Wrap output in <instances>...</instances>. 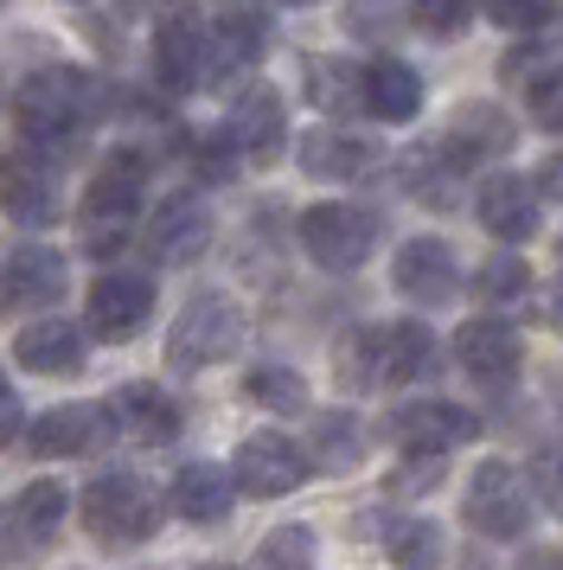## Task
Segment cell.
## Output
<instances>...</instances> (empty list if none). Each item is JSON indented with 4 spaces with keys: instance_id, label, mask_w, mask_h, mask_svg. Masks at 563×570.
<instances>
[{
    "instance_id": "6da1fadb",
    "label": "cell",
    "mask_w": 563,
    "mask_h": 570,
    "mask_svg": "<svg viewBox=\"0 0 563 570\" xmlns=\"http://www.w3.org/2000/svg\"><path fill=\"white\" fill-rule=\"evenodd\" d=\"M13 122L26 148H39L46 160L71 155L90 129V78L77 65H39L13 97Z\"/></svg>"
},
{
    "instance_id": "7a4b0ae2",
    "label": "cell",
    "mask_w": 563,
    "mask_h": 570,
    "mask_svg": "<svg viewBox=\"0 0 563 570\" xmlns=\"http://www.w3.org/2000/svg\"><path fill=\"white\" fill-rule=\"evenodd\" d=\"M83 532L109 551H128V544H148L160 532V500H154L148 481H135L122 468L97 474L83 488Z\"/></svg>"
},
{
    "instance_id": "3957f363",
    "label": "cell",
    "mask_w": 563,
    "mask_h": 570,
    "mask_svg": "<svg viewBox=\"0 0 563 570\" xmlns=\"http://www.w3.org/2000/svg\"><path fill=\"white\" fill-rule=\"evenodd\" d=\"M141 193H148V155L141 148L102 155V167L90 174V193H83V237L97 250H116L128 232V218L141 212Z\"/></svg>"
},
{
    "instance_id": "277c9868",
    "label": "cell",
    "mask_w": 563,
    "mask_h": 570,
    "mask_svg": "<svg viewBox=\"0 0 563 570\" xmlns=\"http://www.w3.org/2000/svg\"><path fill=\"white\" fill-rule=\"evenodd\" d=\"M532 474H518L512 462H481L467 474V493H461V519L481 532V539H525L532 532Z\"/></svg>"
},
{
    "instance_id": "5b68a950",
    "label": "cell",
    "mask_w": 563,
    "mask_h": 570,
    "mask_svg": "<svg viewBox=\"0 0 563 570\" xmlns=\"http://www.w3.org/2000/svg\"><path fill=\"white\" fill-rule=\"evenodd\" d=\"M244 346V308L230 302V295H192L186 308H179L174 334H167V365L174 372H205V365L230 360Z\"/></svg>"
},
{
    "instance_id": "8992f818",
    "label": "cell",
    "mask_w": 563,
    "mask_h": 570,
    "mask_svg": "<svg viewBox=\"0 0 563 570\" xmlns=\"http://www.w3.org/2000/svg\"><path fill=\"white\" fill-rule=\"evenodd\" d=\"M154 71H160V83L179 90V97H186V90H199V83H218V78H225L218 27H211L205 13H192V7L167 13L160 32H154Z\"/></svg>"
},
{
    "instance_id": "52a82bcc",
    "label": "cell",
    "mask_w": 563,
    "mask_h": 570,
    "mask_svg": "<svg viewBox=\"0 0 563 570\" xmlns=\"http://www.w3.org/2000/svg\"><path fill=\"white\" fill-rule=\"evenodd\" d=\"M302 250L320 269L346 276L358 263L378 250V212L372 206H346V199H327V206H307L302 212Z\"/></svg>"
},
{
    "instance_id": "ba28073f",
    "label": "cell",
    "mask_w": 563,
    "mask_h": 570,
    "mask_svg": "<svg viewBox=\"0 0 563 570\" xmlns=\"http://www.w3.org/2000/svg\"><path fill=\"white\" fill-rule=\"evenodd\" d=\"M512 141H518V122H512L500 104H461L455 116H448V129L435 135L429 148L442 155L448 174H474L486 160L512 155Z\"/></svg>"
},
{
    "instance_id": "9c48e42d",
    "label": "cell",
    "mask_w": 563,
    "mask_h": 570,
    "mask_svg": "<svg viewBox=\"0 0 563 570\" xmlns=\"http://www.w3.org/2000/svg\"><path fill=\"white\" fill-rule=\"evenodd\" d=\"M230 474H237V493H250V500H282V493H295L307 474H314V455L295 449L282 430H256V436L237 442Z\"/></svg>"
},
{
    "instance_id": "30bf717a",
    "label": "cell",
    "mask_w": 563,
    "mask_h": 570,
    "mask_svg": "<svg viewBox=\"0 0 563 570\" xmlns=\"http://www.w3.org/2000/svg\"><path fill=\"white\" fill-rule=\"evenodd\" d=\"M384 430H391V442L404 455H435L442 462L448 449L481 436V416L467 411V404H448V397H416V404H397Z\"/></svg>"
},
{
    "instance_id": "8fae6325",
    "label": "cell",
    "mask_w": 563,
    "mask_h": 570,
    "mask_svg": "<svg viewBox=\"0 0 563 570\" xmlns=\"http://www.w3.org/2000/svg\"><path fill=\"white\" fill-rule=\"evenodd\" d=\"M148 314H154V276H141V269H109V276L90 283V334L109 340V346L135 340L148 327Z\"/></svg>"
},
{
    "instance_id": "7c38bea8",
    "label": "cell",
    "mask_w": 563,
    "mask_h": 570,
    "mask_svg": "<svg viewBox=\"0 0 563 570\" xmlns=\"http://www.w3.org/2000/svg\"><path fill=\"white\" fill-rule=\"evenodd\" d=\"M65 257L46 244H20L0 257V314H39L65 295Z\"/></svg>"
},
{
    "instance_id": "4fadbf2b",
    "label": "cell",
    "mask_w": 563,
    "mask_h": 570,
    "mask_svg": "<svg viewBox=\"0 0 563 570\" xmlns=\"http://www.w3.org/2000/svg\"><path fill=\"white\" fill-rule=\"evenodd\" d=\"M141 244H148V257L160 263V269H186V263L205 257V244H211V206L192 199V193H174L167 206H154Z\"/></svg>"
},
{
    "instance_id": "5bb4252c",
    "label": "cell",
    "mask_w": 563,
    "mask_h": 570,
    "mask_svg": "<svg viewBox=\"0 0 563 570\" xmlns=\"http://www.w3.org/2000/svg\"><path fill=\"white\" fill-rule=\"evenodd\" d=\"M391 283L416 308H442V302H455V288H461L455 250L442 237H409V244H397V257H391Z\"/></svg>"
},
{
    "instance_id": "9a60e30c",
    "label": "cell",
    "mask_w": 563,
    "mask_h": 570,
    "mask_svg": "<svg viewBox=\"0 0 563 570\" xmlns=\"http://www.w3.org/2000/svg\"><path fill=\"white\" fill-rule=\"evenodd\" d=\"M230 148H237V160H250V167H269V160H282V141H288V109H282L276 90H244L237 104H230Z\"/></svg>"
},
{
    "instance_id": "2e32d148",
    "label": "cell",
    "mask_w": 563,
    "mask_h": 570,
    "mask_svg": "<svg viewBox=\"0 0 563 570\" xmlns=\"http://www.w3.org/2000/svg\"><path fill=\"white\" fill-rule=\"evenodd\" d=\"M0 206H7V218L26 225V232L58 225V212H65V199H58V174L39 167V155H7L0 160Z\"/></svg>"
},
{
    "instance_id": "e0dca14e",
    "label": "cell",
    "mask_w": 563,
    "mask_h": 570,
    "mask_svg": "<svg viewBox=\"0 0 563 570\" xmlns=\"http://www.w3.org/2000/svg\"><path fill=\"white\" fill-rule=\"evenodd\" d=\"M455 360H461V372H474L481 385H506L512 372L525 365V340H518V327L500 321V314H474L455 334Z\"/></svg>"
},
{
    "instance_id": "ac0fdd59",
    "label": "cell",
    "mask_w": 563,
    "mask_h": 570,
    "mask_svg": "<svg viewBox=\"0 0 563 570\" xmlns=\"http://www.w3.org/2000/svg\"><path fill=\"white\" fill-rule=\"evenodd\" d=\"M109 423H116V416H109V404H58V411H46L39 423H26V449H32L39 462L90 455Z\"/></svg>"
},
{
    "instance_id": "d6986e66",
    "label": "cell",
    "mask_w": 563,
    "mask_h": 570,
    "mask_svg": "<svg viewBox=\"0 0 563 570\" xmlns=\"http://www.w3.org/2000/svg\"><path fill=\"white\" fill-rule=\"evenodd\" d=\"M474 212H481V225L500 244H525L537 232V186L525 174H486Z\"/></svg>"
},
{
    "instance_id": "ffe728a7",
    "label": "cell",
    "mask_w": 563,
    "mask_h": 570,
    "mask_svg": "<svg viewBox=\"0 0 563 570\" xmlns=\"http://www.w3.org/2000/svg\"><path fill=\"white\" fill-rule=\"evenodd\" d=\"M506 78L525 90V104H532V122L544 135H563V58L544 52V46H518L506 58Z\"/></svg>"
},
{
    "instance_id": "44dd1931",
    "label": "cell",
    "mask_w": 563,
    "mask_h": 570,
    "mask_svg": "<svg viewBox=\"0 0 563 570\" xmlns=\"http://www.w3.org/2000/svg\"><path fill=\"white\" fill-rule=\"evenodd\" d=\"M302 174H314V180H365V174H378V141H365L353 129H307Z\"/></svg>"
},
{
    "instance_id": "7402d4cb",
    "label": "cell",
    "mask_w": 563,
    "mask_h": 570,
    "mask_svg": "<svg viewBox=\"0 0 563 570\" xmlns=\"http://www.w3.org/2000/svg\"><path fill=\"white\" fill-rule=\"evenodd\" d=\"M237 500V474H225L218 462H186L167 488V507H174L186 525H218Z\"/></svg>"
},
{
    "instance_id": "603a6c76",
    "label": "cell",
    "mask_w": 563,
    "mask_h": 570,
    "mask_svg": "<svg viewBox=\"0 0 563 570\" xmlns=\"http://www.w3.org/2000/svg\"><path fill=\"white\" fill-rule=\"evenodd\" d=\"M13 360H20L26 372H39V379H71L77 365H83V327L39 314L32 327H20V340H13Z\"/></svg>"
},
{
    "instance_id": "cb8c5ba5",
    "label": "cell",
    "mask_w": 563,
    "mask_h": 570,
    "mask_svg": "<svg viewBox=\"0 0 563 570\" xmlns=\"http://www.w3.org/2000/svg\"><path fill=\"white\" fill-rule=\"evenodd\" d=\"M109 416H116V430H122V436L154 442V449L179 436V404L160 385H122L116 397H109Z\"/></svg>"
},
{
    "instance_id": "d4e9b609",
    "label": "cell",
    "mask_w": 563,
    "mask_h": 570,
    "mask_svg": "<svg viewBox=\"0 0 563 570\" xmlns=\"http://www.w3.org/2000/svg\"><path fill=\"white\" fill-rule=\"evenodd\" d=\"M416 109H423L416 65H404V58H372L365 65V116H378V122H416Z\"/></svg>"
},
{
    "instance_id": "484cf974",
    "label": "cell",
    "mask_w": 563,
    "mask_h": 570,
    "mask_svg": "<svg viewBox=\"0 0 563 570\" xmlns=\"http://www.w3.org/2000/svg\"><path fill=\"white\" fill-rule=\"evenodd\" d=\"M384 340V385H409V379H429L435 372V334L423 321H397V327H378Z\"/></svg>"
},
{
    "instance_id": "4316f807",
    "label": "cell",
    "mask_w": 563,
    "mask_h": 570,
    "mask_svg": "<svg viewBox=\"0 0 563 570\" xmlns=\"http://www.w3.org/2000/svg\"><path fill=\"white\" fill-rule=\"evenodd\" d=\"M307 455H314V468H327V474L358 468V462H365V430H358V416L320 411V416H314V430H307Z\"/></svg>"
},
{
    "instance_id": "83f0119b",
    "label": "cell",
    "mask_w": 563,
    "mask_h": 570,
    "mask_svg": "<svg viewBox=\"0 0 563 570\" xmlns=\"http://www.w3.org/2000/svg\"><path fill=\"white\" fill-rule=\"evenodd\" d=\"M384 558H391V570H442V525H429V519H384Z\"/></svg>"
},
{
    "instance_id": "f1b7e54d",
    "label": "cell",
    "mask_w": 563,
    "mask_h": 570,
    "mask_svg": "<svg viewBox=\"0 0 563 570\" xmlns=\"http://www.w3.org/2000/svg\"><path fill=\"white\" fill-rule=\"evenodd\" d=\"M307 97L320 109H365V65H346V58H314L307 65Z\"/></svg>"
},
{
    "instance_id": "f546056e",
    "label": "cell",
    "mask_w": 563,
    "mask_h": 570,
    "mask_svg": "<svg viewBox=\"0 0 563 570\" xmlns=\"http://www.w3.org/2000/svg\"><path fill=\"white\" fill-rule=\"evenodd\" d=\"M244 397L276 416H295V411H307V379L295 365H250L244 372Z\"/></svg>"
},
{
    "instance_id": "4dcf8cb0",
    "label": "cell",
    "mask_w": 563,
    "mask_h": 570,
    "mask_svg": "<svg viewBox=\"0 0 563 570\" xmlns=\"http://www.w3.org/2000/svg\"><path fill=\"white\" fill-rule=\"evenodd\" d=\"M333 372H339V385H346V391L384 385V340H378V327H358L353 340H339V353H333Z\"/></svg>"
},
{
    "instance_id": "1f68e13d",
    "label": "cell",
    "mask_w": 563,
    "mask_h": 570,
    "mask_svg": "<svg viewBox=\"0 0 563 570\" xmlns=\"http://www.w3.org/2000/svg\"><path fill=\"white\" fill-rule=\"evenodd\" d=\"M58 519H65V488L58 481H32L13 500V525L26 532V544H51L58 539Z\"/></svg>"
},
{
    "instance_id": "d6a6232c",
    "label": "cell",
    "mask_w": 563,
    "mask_h": 570,
    "mask_svg": "<svg viewBox=\"0 0 563 570\" xmlns=\"http://www.w3.org/2000/svg\"><path fill=\"white\" fill-rule=\"evenodd\" d=\"M211 27H218L225 71H237V65H256V58H263V39H269V32H263V20H256V13H244V7H225Z\"/></svg>"
},
{
    "instance_id": "836d02e7",
    "label": "cell",
    "mask_w": 563,
    "mask_h": 570,
    "mask_svg": "<svg viewBox=\"0 0 563 570\" xmlns=\"http://www.w3.org/2000/svg\"><path fill=\"white\" fill-rule=\"evenodd\" d=\"M250 570H314V525H276L256 544Z\"/></svg>"
},
{
    "instance_id": "e575fe53",
    "label": "cell",
    "mask_w": 563,
    "mask_h": 570,
    "mask_svg": "<svg viewBox=\"0 0 563 570\" xmlns=\"http://www.w3.org/2000/svg\"><path fill=\"white\" fill-rule=\"evenodd\" d=\"M532 288V269L518 257H486L481 263V276H474V295H481L486 308H506V302H518Z\"/></svg>"
},
{
    "instance_id": "d590c367",
    "label": "cell",
    "mask_w": 563,
    "mask_h": 570,
    "mask_svg": "<svg viewBox=\"0 0 563 570\" xmlns=\"http://www.w3.org/2000/svg\"><path fill=\"white\" fill-rule=\"evenodd\" d=\"M474 20V0H409V27L429 39H461Z\"/></svg>"
},
{
    "instance_id": "8d00e7d4",
    "label": "cell",
    "mask_w": 563,
    "mask_h": 570,
    "mask_svg": "<svg viewBox=\"0 0 563 570\" xmlns=\"http://www.w3.org/2000/svg\"><path fill=\"white\" fill-rule=\"evenodd\" d=\"M532 493L551 507V513H563V436L537 442V455H532Z\"/></svg>"
},
{
    "instance_id": "74e56055",
    "label": "cell",
    "mask_w": 563,
    "mask_h": 570,
    "mask_svg": "<svg viewBox=\"0 0 563 570\" xmlns=\"http://www.w3.org/2000/svg\"><path fill=\"white\" fill-rule=\"evenodd\" d=\"M493 27H512V32H532L544 20H557V0H486Z\"/></svg>"
},
{
    "instance_id": "f35d334b",
    "label": "cell",
    "mask_w": 563,
    "mask_h": 570,
    "mask_svg": "<svg viewBox=\"0 0 563 570\" xmlns=\"http://www.w3.org/2000/svg\"><path fill=\"white\" fill-rule=\"evenodd\" d=\"M20 430H26L20 391H13V379H7V372H0V449H7V442H20Z\"/></svg>"
},
{
    "instance_id": "ab89813d",
    "label": "cell",
    "mask_w": 563,
    "mask_h": 570,
    "mask_svg": "<svg viewBox=\"0 0 563 570\" xmlns=\"http://www.w3.org/2000/svg\"><path fill=\"white\" fill-rule=\"evenodd\" d=\"M518 570H563V558H557V551H525Z\"/></svg>"
},
{
    "instance_id": "60d3db41",
    "label": "cell",
    "mask_w": 563,
    "mask_h": 570,
    "mask_svg": "<svg viewBox=\"0 0 563 570\" xmlns=\"http://www.w3.org/2000/svg\"><path fill=\"white\" fill-rule=\"evenodd\" d=\"M551 193H563V160H557V167H551Z\"/></svg>"
},
{
    "instance_id": "b9f144b4",
    "label": "cell",
    "mask_w": 563,
    "mask_h": 570,
    "mask_svg": "<svg viewBox=\"0 0 563 570\" xmlns=\"http://www.w3.org/2000/svg\"><path fill=\"white\" fill-rule=\"evenodd\" d=\"M276 7H314V0H276Z\"/></svg>"
},
{
    "instance_id": "7bdbcfd3",
    "label": "cell",
    "mask_w": 563,
    "mask_h": 570,
    "mask_svg": "<svg viewBox=\"0 0 563 570\" xmlns=\"http://www.w3.org/2000/svg\"><path fill=\"white\" fill-rule=\"evenodd\" d=\"M199 570H230V564H199Z\"/></svg>"
},
{
    "instance_id": "ee69618b",
    "label": "cell",
    "mask_w": 563,
    "mask_h": 570,
    "mask_svg": "<svg viewBox=\"0 0 563 570\" xmlns=\"http://www.w3.org/2000/svg\"><path fill=\"white\" fill-rule=\"evenodd\" d=\"M0 7H7V0H0Z\"/></svg>"
}]
</instances>
